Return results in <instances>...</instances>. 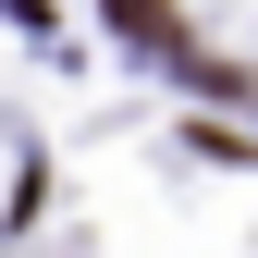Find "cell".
Returning a JSON list of instances; mask_svg holds the SVG:
<instances>
[{
  "label": "cell",
  "instance_id": "6da1fadb",
  "mask_svg": "<svg viewBox=\"0 0 258 258\" xmlns=\"http://www.w3.org/2000/svg\"><path fill=\"white\" fill-rule=\"evenodd\" d=\"M111 13V37H136V49H184V13L172 0H99Z\"/></svg>",
  "mask_w": 258,
  "mask_h": 258
}]
</instances>
